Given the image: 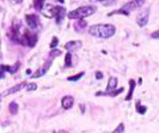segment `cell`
I'll use <instances>...</instances> for the list:
<instances>
[{
  "label": "cell",
  "instance_id": "1",
  "mask_svg": "<svg viewBox=\"0 0 159 133\" xmlns=\"http://www.w3.org/2000/svg\"><path fill=\"white\" fill-rule=\"evenodd\" d=\"M116 32V28L112 24H96L89 29V33L94 37L108 39L113 36Z\"/></svg>",
  "mask_w": 159,
  "mask_h": 133
},
{
  "label": "cell",
  "instance_id": "2",
  "mask_svg": "<svg viewBox=\"0 0 159 133\" xmlns=\"http://www.w3.org/2000/svg\"><path fill=\"white\" fill-rule=\"evenodd\" d=\"M145 3V0H131V1L127 2L126 4H124L122 6V8H120L119 10L116 11H112L111 12H110L108 14V16H111L112 14H123L125 16H129V13H131L133 11L142 7Z\"/></svg>",
  "mask_w": 159,
  "mask_h": 133
},
{
  "label": "cell",
  "instance_id": "3",
  "mask_svg": "<svg viewBox=\"0 0 159 133\" xmlns=\"http://www.w3.org/2000/svg\"><path fill=\"white\" fill-rule=\"evenodd\" d=\"M95 6H84L79 7L74 11H71L68 13V17L70 19H84L86 17H89L96 11Z\"/></svg>",
  "mask_w": 159,
  "mask_h": 133
},
{
  "label": "cell",
  "instance_id": "4",
  "mask_svg": "<svg viewBox=\"0 0 159 133\" xmlns=\"http://www.w3.org/2000/svg\"><path fill=\"white\" fill-rule=\"evenodd\" d=\"M37 34L29 31V29H25V32L21 33L20 39H19V44L23 46H28V47H34L35 44L37 43Z\"/></svg>",
  "mask_w": 159,
  "mask_h": 133
},
{
  "label": "cell",
  "instance_id": "5",
  "mask_svg": "<svg viewBox=\"0 0 159 133\" xmlns=\"http://www.w3.org/2000/svg\"><path fill=\"white\" fill-rule=\"evenodd\" d=\"M50 8H47V11L51 13L50 17H54L55 21L57 24H60L65 16H66V9L60 6H55V7H52L51 5H49Z\"/></svg>",
  "mask_w": 159,
  "mask_h": 133
},
{
  "label": "cell",
  "instance_id": "6",
  "mask_svg": "<svg viewBox=\"0 0 159 133\" xmlns=\"http://www.w3.org/2000/svg\"><path fill=\"white\" fill-rule=\"evenodd\" d=\"M53 57H52V56H49V59L48 60L45 62V64L43 65L40 69H38L34 74L32 75V78L33 79H35V78H39V77H41V76H43V75H45L46 73H47V71L49 70V69L51 68V66H52V61H53Z\"/></svg>",
  "mask_w": 159,
  "mask_h": 133
},
{
  "label": "cell",
  "instance_id": "7",
  "mask_svg": "<svg viewBox=\"0 0 159 133\" xmlns=\"http://www.w3.org/2000/svg\"><path fill=\"white\" fill-rule=\"evenodd\" d=\"M150 7L146 8L145 10H143L138 13V16H136V23L140 28H143L144 26H146L149 22L150 18Z\"/></svg>",
  "mask_w": 159,
  "mask_h": 133
},
{
  "label": "cell",
  "instance_id": "8",
  "mask_svg": "<svg viewBox=\"0 0 159 133\" xmlns=\"http://www.w3.org/2000/svg\"><path fill=\"white\" fill-rule=\"evenodd\" d=\"M117 86V78L115 77H110L109 81H108V86H107V88H106V91L102 92V91H98L95 93V96H106L108 93L113 91L115 88Z\"/></svg>",
  "mask_w": 159,
  "mask_h": 133
},
{
  "label": "cell",
  "instance_id": "9",
  "mask_svg": "<svg viewBox=\"0 0 159 133\" xmlns=\"http://www.w3.org/2000/svg\"><path fill=\"white\" fill-rule=\"evenodd\" d=\"M26 21L32 29H36L40 27V19L36 14H26Z\"/></svg>",
  "mask_w": 159,
  "mask_h": 133
},
{
  "label": "cell",
  "instance_id": "10",
  "mask_svg": "<svg viewBox=\"0 0 159 133\" xmlns=\"http://www.w3.org/2000/svg\"><path fill=\"white\" fill-rule=\"evenodd\" d=\"M82 47V42L79 41V40H75V41H70L68 43L65 44L64 48L69 51H77L79 49H81Z\"/></svg>",
  "mask_w": 159,
  "mask_h": 133
},
{
  "label": "cell",
  "instance_id": "11",
  "mask_svg": "<svg viewBox=\"0 0 159 133\" xmlns=\"http://www.w3.org/2000/svg\"><path fill=\"white\" fill-rule=\"evenodd\" d=\"M75 104V98L70 95L64 96L61 100V106L64 109H70Z\"/></svg>",
  "mask_w": 159,
  "mask_h": 133
},
{
  "label": "cell",
  "instance_id": "12",
  "mask_svg": "<svg viewBox=\"0 0 159 133\" xmlns=\"http://www.w3.org/2000/svg\"><path fill=\"white\" fill-rule=\"evenodd\" d=\"M26 85H27V82H22V83H19V84H17V85H16L14 86H12V87H11L10 90L6 92V94L5 95H10V94H13V93H16V92H17V91H21L22 88H24L25 86H26Z\"/></svg>",
  "mask_w": 159,
  "mask_h": 133
},
{
  "label": "cell",
  "instance_id": "13",
  "mask_svg": "<svg viewBox=\"0 0 159 133\" xmlns=\"http://www.w3.org/2000/svg\"><path fill=\"white\" fill-rule=\"evenodd\" d=\"M129 91L127 94V96L125 97V101H129V100H132L133 98V94H134V88L136 86V83L134 79H131L129 81Z\"/></svg>",
  "mask_w": 159,
  "mask_h": 133
},
{
  "label": "cell",
  "instance_id": "14",
  "mask_svg": "<svg viewBox=\"0 0 159 133\" xmlns=\"http://www.w3.org/2000/svg\"><path fill=\"white\" fill-rule=\"evenodd\" d=\"M74 27H75V31L79 33V32L83 31L84 29H86V27H87V22H86L84 19H78V21H77L76 23H75Z\"/></svg>",
  "mask_w": 159,
  "mask_h": 133
},
{
  "label": "cell",
  "instance_id": "15",
  "mask_svg": "<svg viewBox=\"0 0 159 133\" xmlns=\"http://www.w3.org/2000/svg\"><path fill=\"white\" fill-rule=\"evenodd\" d=\"M19 67H20V63L16 62V64L12 65V66H5V69H6L7 72L11 73V74H13V73H16L18 70Z\"/></svg>",
  "mask_w": 159,
  "mask_h": 133
},
{
  "label": "cell",
  "instance_id": "16",
  "mask_svg": "<svg viewBox=\"0 0 159 133\" xmlns=\"http://www.w3.org/2000/svg\"><path fill=\"white\" fill-rule=\"evenodd\" d=\"M135 109H136V111H137L139 114H141V115H144V114H145V113L147 112V107L142 106L140 101H137V102H136V104H135Z\"/></svg>",
  "mask_w": 159,
  "mask_h": 133
},
{
  "label": "cell",
  "instance_id": "17",
  "mask_svg": "<svg viewBox=\"0 0 159 133\" xmlns=\"http://www.w3.org/2000/svg\"><path fill=\"white\" fill-rule=\"evenodd\" d=\"M9 110L12 115H16L18 112V105L16 104V102H11V104L9 105Z\"/></svg>",
  "mask_w": 159,
  "mask_h": 133
},
{
  "label": "cell",
  "instance_id": "18",
  "mask_svg": "<svg viewBox=\"0 0 159 133\" xmlns=\"http://www.w3.org/2000/svg\"><path fill=\"white\" fill-rule=\"evenodd\" d=\"M45 0H34V6L36 11H42V9L44 8Z\"/></svg>",
  "mask_w": 159,
  "mask_h": 133
},
{
  "label": "cell",
  "instance_id": "19",
  "mask_svg": "<svg viewBox=\"0 0 159 133\" xmlns=\"http://www.w3.org/2000/svg\"><path fill=\"white\" fill-rule=\"evenodd\" d=\"M85 72L84 71H81L79 73H77V74L75 75H73V76H70L68 77V81H70V82H75V81H78L79 79H81L82 76H84Z\"/></svg>",
  "mask_w": 159,
  "mask_h": 133
},
{
  "label": "cell",
  "instance_id": "20",
  "mask_svg": "<svg viewBox=\"0 0 159 133\" xmlns=\"http://www.w3.org/2000/svg\"><path fill=\"white\" fill-rule=\"evenodd\" d=\"M25 87L28 91H34L37 90V85L34 83H27Z\"/></svg>",
  "mask_w": 159,
  "mask_h": 133
},
{
  "label": "cell",
  "instance_id": "21",
  "mask_svg": "<svg viewBox=\"0 0 159 133\" xmlns=\"http://www.w3.org/2000/svg\"><path fill=\"white\" fill-rule=\"evenodd\" d=\"M71 54L69 51L65 56V67H71Z\"/></svg>",
  "mask_w": 159,
  "mask_h": 133
},
{
  "label": "cell",
  "instance_id": "22",
  "mask_svg": "<svg viewBox=\"0 0 159 133\" xmlns=\"http://www.w3.org/2000/svg\"><path fill=\"white\" fill-rule=\"evenodd\" d=\"M124 130H125L124 124H123V123H120V124L118 125V126L112 131V133H123V132H124Z\"/></svg>",
  "mask_w": 159,
  "mask_h": 133
},
{
  "label": "cell",
  "instance_id": "23",
  "mask_svg": "<svg viewBox=\"0 0 159 133\" xmlns=\"http://www.w3.org/2000/svg\"><path fill=\"white\" fill-rule=\"evenodd\" d=\"M61 51H59V50H56V49H53L51 52H50V54H49V56H52V57H53V58H55V57H57V56H59V55H61Z\"/></svg>",
  "mask_w": 159,
  "mask_h": 133
},
{
  "label": "cell",
  "instance_id": "24",
  "mask_svg": "<svg viewBox=\"0 0 159 133\" xmlns=\"http://www.w3.org/2000/svg\"><path fill=\"white\" fill-rule=\"evenodd\" d=\"M57 44H58V38H57L56 36H53V37H52V43H51L50 47H51L52 49H54V48L57 46Z\"/></svg>",
  "mask_w": 159,
  "mask_h": 133
},
{
  "label": "cell",
  "instance_id": "25",
  "mask_svg": "<svg viewBox=\"0 0 159 133\" xmlns=\"http://www.w3.org/2000/svg\"><path fill=\"white\" fill-rule=\"evenodd\" d=\"M5 72H7L6 69H5V66L1 65V66H0V79L5 77Z\"/></svg>",
  "mask_w": 159,
  "mask_h": 133
},
{
  "label": "cell",
  "instance_id": "26",
  "mask_svg": "<svg viewBox=\"0 0 159 133\" xmlns=\"http://www.w3.org/2000/svg\"><path fill=\"white\" fill-rule=\"evenodd\" d=\"M103 73L101 72V71H96L95 72V78L97 79V80H101V79H103Z\"/></svg>",
  "mask_w": 159,
  "mask_h": 133
},
{
  "label": "cell",
  "instance_id": "27",
  "mask_svg": "<svg viewBox=\"0 0 159 133\" xmlns=\"http://www.w3.org/2000/svg\"><path fill=\"white\" fill-rule=\"evenodd\" d=\"M151 37L153 38V39H159V29H157V31L153 32V33L151 34Z\"/></svg>",
  "mask_w": 159,
  "mask_h": 133
},
{
  "label": "cell",
  "instance_id": "28",
  "mask_svg": "<svg viewBox=\"0 0 159 133\" xmlns=\"http://www.w3.org/2000/svg\"><path fill=\"white\" fill-rule=\"evenodd\" d=\"M23 1V0H10V2L12 4H19Z\"/></svg>",
  "mask_w": 159,
  "mask_h": 133
},
{
  "label": "cell",
  "instance_id": "29",
  "mask_svg": "<svg viewBox=\"0 0 159 133\" xmlns=\"http://www.w3.org/2000/svg\"><path fill=\"white\" fill-rule=\"evenodd\" d=\"M56 133H69V132L66 131V130H59L58 132H56Z\"/></svg>",
  "mask_w": 159,
  "mask_h": 133
},
{
  "label": "cell",
  "instance_id": "30",
  "mask_svg": "<svg viewBox=\"0 0 159 133\" xmlns=\"http://www.w3.org/2000/svg\"><path fill=\"white\" fill-rule=\"evenodd\" d=\"M56 1H58V2H60V3H64V2H65V0H56Z\"/></svg>",
  "mask_w": 159,
  "mask_h": 133
},
{
  "label": "cell",
  "instance_id": "31",
  "mask_svg": "<svg viewBox=\"0 0 159 133\" xmlns=\"http://www.w3.org/2000/svg\"><path fill=\"white\" fill-rule=\"evenodd\" d=\"M95 1H98V2H104L106 0H95Z\"/></svg>",
  "mask_w": 159,
  "mask_h": 133
},
{
  "label": "cell",
  "instance_id": "32",
  "mask_svg": "<svg viewBox=\"0 0 159 133\" xmlns=\"http://www.w3.org/2000/svg\"><path fill=\"white\" fill-rule=\"evenodd\" d=\"M141 82H142V79H141V78H139V84H141Z\"/></svg>",
  "mask_w": 159,
  "mask_h": 133
},
{
  "label": "cell",
  "instance_id": "33",
  "mask_svg": "<svg viewBox=\"0 0 159 133\" xmlns=\"http://www.w3.org/2000/svg\"><path fill=\"white\" fill-rule=\"evenodd\" d=\"M0 11H1V7H0Z\"/></svg>",
  "mask_w": 159,
  "mask_h": 133
}]
</instances>
